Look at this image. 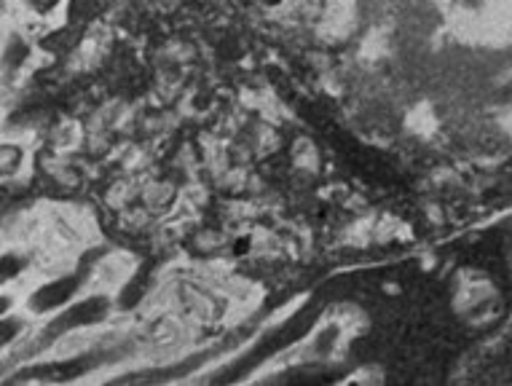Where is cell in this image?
Returning a JSON list of instances; mask_svg holds the SVG:
<instances>
[{"mask_svg": "<svg viewBox=\"0 0 512 386\" xmlns=\"http://www.w3.org/2000/svg\"><path fill=\"white\" fill-rule=\"evenodd\" d=\"M405 30L432 84L512 97V0H403ZM512 118V110L504 121Z\"/></svg>", "mask_w": 512, "mask_h": 386, "instance_id": "6da1fadb", "label": "cell"}, {"mask_svg": "<svg viewBox=\"0 0 512 386\" xmlns=\"http://www.w3.org/2000/svg\"><path fill=\"white\" fill-rule=\"evenodd\" d=\"M78 282L73 277L57 279V282H49V285L38 287L33 295H30V309L33 311H51L59 309L62 303H68V298L76 293Z\"/></svg>", "mask_w": 512, "mask_h": 386, "instance_id": "7a4b0ae2", "label": "cell"}, {"mask_svg": "<svg viewBox=\"0 0 512 386\" xmlns=\"http://www.w3.org/2000/svg\"><path fill=\"white\" fill-rule=\"evenodd\" d=\"M22 269H25V261H22L19 255H3V258H0V285L17 277Z\"/></svg>", "mask_w": 512, "mask_h": 386, "instance_id": "3957f363", "label": "cell"}, {"mask_svg": "<svg viewBox=\"0 0 512 386\" xmlns=\"http://www.w3.org/2000/svg\"><path fill=\"white\" fill-rule=\"evenodd\" d=\"M22 333V319H0V346H9Z\"/></svg>", "mask_w": 512, "mask_h": 386, "instance_id": "277c9868", "label": "cell"}, {"mask_svg": "<svg viewBox=\"0 0 512 386\" xmlns=\"http://www.w3.org/2000/svg\"><path fill=\"white\" fill-rule=\"evenodd\" d=\"M3 196H6V191H3V188H0V202H3Z\"/></svg>", "mask_w": 512, "mask_h": 386, "instance_id": "8992f818", "label": "cell"}, {"mask_svg": "<svg viewBox=\"0 0 512 386\" xmlns=\"http://www.w3.org/2000/svg\"><path fill=\"white\" fill-rule=\"evenodd\" d=\"M9 309H11V298H6V295H3V298H0V314H6Z\"/></svg>", "mask_w": 512, "mask_h": 386, "instance_id": "5b68a950", "label": "cell"}]
</instances>
